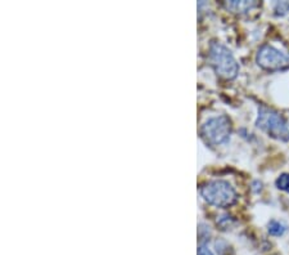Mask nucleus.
Listing matches in <instances>:
<instances>
[{
    "instance_id": "nucleus-13",
    "label": "nucleus",
    "mask_w": 289,
    "mask_h": 255,
    "mask_svg": "<svg viewBox=\"0 0 289 255\" xmlns=\"http://www.w3.org/2000/svg\"><path fill=\"white\" fill-rule=\"evenodd\" d=\"M274 255H279V254H274Z\"/></svg>"
},
{
    "instance_id": "nucleus-4",
    "label": "nucleus",
    "mask_w": 289,
    "mask_h": 255,
    "mask_svg": "<svg viewBox=\"0 0 289 255\" xmlns=\"http://www.w3.org/2000/svg\"><path fill=\"white\" fill-rule=\"evenodd\" d=\"M202 138L211 146H221L230 139L231 122L225 115L209 119L201 128Z\"/></svg>"
},
{
    "instance_id": "nucleus-10",
    "label": "nucleus",
    "mask_w": 289,
    "mask_h": 255,
    "mask_svg": "<svg viewBox=\"0 0 289 255\" xmlns=\"http://www.w3.org/2000/svg\"><path fill=\"white\" fill-rule=\"evenodd\" d=\"M210 227H207V226H205V224H201L198 228L199 231V240H201V245H205V243L207 241V240H210V236H211V234H210Z\"/></svg>"
},
{
    "instance_id": "nucleus-7",
    "label": "nucleus",
    "mask_w": 289,
    "mask_h": 255,
    "mask_svg": "<svg viewBox=\"0 0 289 255\" xmlns=\"http://www.w3.org/2000/svg\"><path fill=\"white\" fill-rule=\"evenodd\" d=\"M286 231H287V226L284 223H282V222L275 221V219L269 222L268 232H269V235H271V236H275V237L283 236V235L286 234Z\"/></svg>"
},
{
    "instance_id": "nucleus-12",
    "label": "nucleus",
    "mask_w": 289,
    "mask_h": 255,
    "mask_svg": "<svg viewBox=\"0 0 289 255\" xmlns=\"http://www.w3.org/2000/svg\"><path fill=\"white\" fill-rule=\"evenodd\" d=\"M198 255H214L211 250L206 245H199L198 248Z\"/></svg>"
},
{
    "instance_id": "nucleus-6",
    "label": "nucleus",
    "mask_w": 289,
    "mask_h": 255,
    "mask_svg": "<svg viewBox=\"0 0 289 255\" xmlns=\"http://www.w3.org/2000/svg\"><path fill=\"white\" fill-rule=\"evenodd\" d=\"M224 5L234 13H247L253 8H256L258 3L257 1H248V0H242V1L231 0V1H225Z\"/></svg>"
},
{
    "instance_id": "nucleus-8",
    "label": "nucleus",
    "mask_w": 289,
    "mask_h": 255,
    "mask_svg": "<svg viewBox=\"0 0 289 255\" xmlns=\"http://www.w3.org/2000/svg\"><path fill=\"white\" fill-rule=\"evenodd\" d=\"M275 186L278 190L284 191V192L289 193V174L288 173H283L277 178L275 181Z\"/></svg>"
},
{
    "instance_id": "nucleus-11",
    "label": "nucleus",
    "mask_w": 289,
    "mask_h": 255,
    "mask_svg": "<svg viewBox=\"0 0 289 255\" xmlns=\"http://www.w3.org/2000/svg\"><path fill=\"white\" fill-rule=\"evenodd\" d=\"M234 223V219L229 215H222L217 219V226L221 230H227V228L231 227V224Z\"/></svg>"
},
{
    "instance_id": "nucleus-2",
    "label": "nucleus",
    "mask_w": 289,
    "mask_h": 255,
    "mask_svg": "<svg viewBox=\"0 0 289 255\" xmlns=\"http://www.w3.org/2000/svg\"><path fill=\"white\" fill-rule=\"evenodd\" d=\"M256 125L268 135L275 138V139L282 140V142H288L289 140V130L286 119L280 115L279 112L274 111L269 107H258Z\"/></svg>"
},
{
    "instance_id": "nucleus-5",
    "label": "nucleus",
    "mask_w": 289,
    "mask_h": 255,
    "mask_svg": "<svg viewBox=\"0 0 289 255\" xmlns=\"http://www.w3.org/2000/svg\"><path fill=\"white\" fill-rule=\"evenodd\" d=\"M256 61L260 67L269 71H278L289 67V54L269 44H265L258 49Z\"/></svg>"
},
{
    "instance_id": "nucleus-3",
    "label": "nucleus",
    "mask_w": 289,
    "mask_h": 255,
    "mask_svg": "<svg viewBox=\"0 0 289 255\" xmlns=\"http://www.w3.org/2000/svg\"><path fill=\"white\" fill-rule=\"evenodd\" d=\"M201 195L206 201L217 208H229L238 201V195L229 182L212 181L201 187Z\"/></svg>"
},
{
    "instance_id": "nucleus-9",
    "label": "nucleus",
    "mask_w": 289,
    "mask_h": 255,
    "mask_svg": "<svg viewBox=\"0 0 289 255\" xmlns=\"http://www.w3.org/2000/svg\"><path fill=\"white\" fill-rule=\"evenodd\" d=\"M274 12L277 16H286L289 13V1H277L274 5Z\"/></svg>"
},
{
    "instance_id": "nucleus-1",
    "label": "nucleus",
    "mask_w": 289,
    "mask_h": 255,
    "mask_svg": "<svg viewBox=\"0 0 289 255\" xmlns=\"http://www.w3.org/2000/svg\"><path fill=\"white\" fill-rule=\"evenodd\" d=\"M210 62L216 74L225 80H233L239 72V66L233 53L220 41H212L210 45Z\"/></svg>"
}]
</instances>
